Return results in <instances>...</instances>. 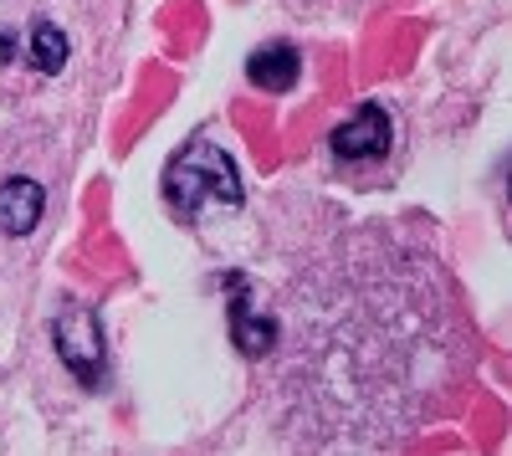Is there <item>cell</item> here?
I'll return each mask as SVG.
<instances>
[{
  "label": "cell",
  "instance_id": "obj_1",
  "mask_svg": "<svg viewBox=\"0 0 512 456\" xmlns=\"http://www.w3.org/2000/svg\"><path fill=\"white\" fill-rule=\"evenodd\" d=\"M241 200L246 190L236 175V159L221 144L195 139L164 164V205L180 216V226H195L205 211H236Z\"/></svg>",
  "mask_w": 512,
  "mask_h": 456
},
{
  "label": "cell",
  "instance_id": "obj_2",
  "mask_svg": "<svg viewBox=\"0 0 512 456\" xmlns=\"http://www.w3.org/2000/svg\"><path fill=\"white\" fill-rule=\"evenodd\" d=\"M52 344L57 359L67 364V375L77 385H98L103 380V318L88 303H62L52 318Z\"/></svg>",
  "mask_w": 512,
  "mask_h": 456
},
{
  "label": "cell",
  "instance_id": "obj_3",
  "mask_svg": "<svg viewBox=\"0 0 512 456\" xmlns=\"http://www.w3.org/2000/svg\"><path fill=\"white\" fill-rule=\"evenodd\" d=\"M390 113H384V103H359L344 123L333 129V154L344 164H374L390 154Z\"/></svg>",
  "mask_w": 512,
  "mask_h": 456
},
{
  "label": "cell",
  "instance_id": "obj_4",
  "mask_svg": "<svg viewBox=\"0 0 512 456\" xmlns=\"http://www.w3.org/2000/svg\"><path fill=\"white\" fill-rule=\"evenodd\" d=\"M226 287H231L226 323H231V339H236V349H241L246 359H267V354L277 349V318L246 298V282H241V277H226Z\"/></svg>",
  "mask_w": 512,
  "mask_h": 456
},
{
  "label": "cell",
  "instance_id": "obj_5",
  "mask_svg": "<svg viewBox=\"0 0 512 456\" xmlns=\"http://www.w3.org/2000/svg\"><path fill=\"white\" fill-rule=\"evenodd\" d=\"M41 211H47V190L31 175H11L0 180V231L6 236H31L41 226Z\"/></svg>",
  "mask_w": 512,
  "mask_h": 456
},
{
  "label": "cell",
  "instance_id": "obj_6",
  "mask_svg": "<svg viewBox=\"0 0 512 456\" xmlns=\"http://www.w3.org/2000/svg\"><path fill=\"white\" fill-rule=\"evenodd\" d=\"M246 77H251V88H262V93H292L297 77H303V57H297V47H287V41H272V47L251 52Z\"/></svg>",
  "mask_w": 512,
  "mask_h": 456
},
{
  "label": "cell",
  "instance_id": "obj_7",
  "mask_svg": "<svg viewBox=\"0 0 512 456\" xmlns=\"http://www.w3.org/2000/svg\"><path fill=\"white\" fill-rule=\"evenodd\" d=\"M67 36H62V26L57 21H36L31 26V57H36V67L41 72H62L67 67Z\"/></svg>",
  "mask_w": 512,
  "mask_h": 456
}]
</instances>
